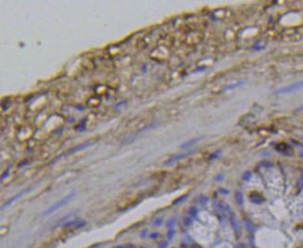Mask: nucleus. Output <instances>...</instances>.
Here are the masks:
<instances>
[{
  "label": "nucleus",
  "mask_w": 303,
  "mask_h": 248,
  "mask_svg": "<svg viewBox=\"0 0 303 248\" xmlns=\"http://www.w3.org/2000/svg\"><path fill=\"white\" fill-rule=\"evenodd\" d=\"M75 194H76L75 191L71 192V193H69L68 195H66V196L64 197V198H62L60 201H56L55 203H53L52 205H50L48 209H46L45 211L42 213V216H49V215H52V214H53L54 212L58 211V210L61 209L62 207H64L65 205H66L71 200L74 198Z\"/></svg>",
  "instance_id": "obj_1"
},
{
  "label": "nucleus",
  "mask_w": 303,
  "mask_h": 248,
  "mask_svg": "<svg viewBox=\"0 0 303 248\" xmlns=\"http://www.w3.org/2000/svg\"><path fill=\"white\" fill-rule=\"evenodd\" d=\"M201 139V137H196V138H193V139L189 140V141H188V142H186V143H184V144H183L182 146H181L180 148H189V146H190L194 145L195 143H197L198 141H200Z\"/></svg>",
  "instance_id": "obj_6"
},
{
  "label": "nucleus",
  "mask_w": 303,
  "mask_h": 248,
  "mask_svg": "<svg viewBox=\"0 0 303 248\" xmlns=\"http://www.w3.org/2000/svg\"><path fill=\"white\" fill-rule=\"evenodd\" d=\"M91 144H92V142H86V143H83V144L78 145V146H74V148H70L69 150H67V152L65 153V155H70V154H74L76 152H78V151L89 148L90 146H91Z\"/></svg>",
  "instance_id": "obj_4"
},
{
  "label": "nucleus",
  "mask_w": 303,
  "mask_h": 248,
  "mask_svg": "<svg viewBox=\"0 0 303 248\" xmlns=\"http://www.w3.org/2000/svg\"><path fill=\"white\" fill-rule=\"evenodd\" d=\"M30 190H31V188H25V190H22L21 192L17 193V194H16L15 196H13V197H12V198H10V200H8V201H6V203L3 204V206L1 207V210H4L5 208H7L8 206H10V204L14 203L17 200H18L19 198H21V197H22V196L24 194V193H26V192H28V191H30Z\"/></svg>",
  "instance_id": "obj_3"
},
{
  "label": "nucleus",
  "mask_w": 303,
  "mask_h": 248,
  "mask_svg": "<svg viewBox=\"0 0 303 248\" xmlns=\"http://www.w3.org/2000/svg\"><path fill=\"white\" fill-rule=\"evenodd\" d=\"M190 153H191V152H188V153H184V154H180V155H177V156L172 157V158H171L170 159H168V161L165 162V164H172V162H175V161H179L180 159H183V158H185V157L188 156V155L190 154Z\"/></svg>",
  "instance_id": "obj_5"
},
{
  "label": "nucleus",
  "mask_w": 303,
  "mask_h": 248,
  "mask_svg": "<svg viewBox=\"0 0 303 248\" xmlns=\"http://www.w3.org/2000/svg\"><path fill=\"white\" fill-rule=\"evenodd\" d=\"M301 88H303V80L298 81L296 83H293V84H291V85H288L287 87L281 88V89L277 90L275 91V93H278V94L290 93V92H293V91H297L298 89H301Z\"/></svg>",
  "instance_id": "obj_2"
},
{
  "label": "nucleus",
  "mask_w": 303,
  "mask_h": 248,
  "mask_svg": "<svg viewBox=\"0 0 303 248\" xmlns=\"http://www.w3.org/2000/svg\"><path fill=\"white\" fill-rule=\"evenodd\" d=\"M297 111H303V106H300V108H298V109H297Z\"/></svg>",
  "instance_id": "obj_8"
},
{
  "label": "nucleus",
  "mask_w": 303,
  "mask_h": 248,
  "mask_svg": "<svg viewBox=\"0 0 303 248\" xmlns=\"http://www.w3.org/2000/svg\"><path fill=\"white\" fill-rule=\"evenodd\" d=\"M243 83H245V81H239V82H237V83L232 84V85H230V86H229V87H227L225 90H231V89H234V88L241 86L242 84H243Z\"/></svg>",
  "instance_id": "obj_7"
}]
</instances>
